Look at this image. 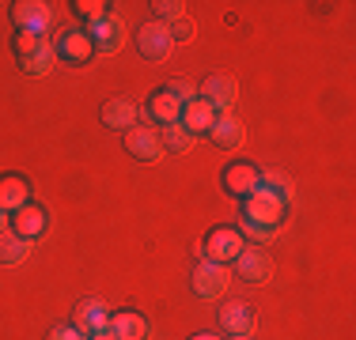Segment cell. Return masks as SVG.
<instances>
[{
	"label": "cell",
	"mask_w": 356,
	"mask_h": 340,
	"mask_svg": "<svg viewBox=\"0 0 356 340\" xmlns=\"http://www.w3.org/2000/svg\"><path fill=\"white\" fill-rule=\"evenodd\" d=\"M220 325H224L227 337H250L254 333V310L247 303H232L220 314Z\"/></svg>",
	"instance_id": "cell-16"
},
{
	"label": "cell",
	"mask_w": 356,
	"mask_h": 340,
	"mask_svg": "<svg viewBox=\"0 0 356 340\" xmlns=\"http://www.w3.org/2000/svg\"><path fill=\"white\" fill-rule=\"evenodd\" d=\"M8 227H12V219H8V212H0V235H4Z\"/></svg>",
	"instance_id": "cell-32"
},
{
	"label": "cell",
	"mask_w": 356,
	"mask_h": 340,
	"mask_svg": "<svg viewBox=\"0 0 356 340\" xmlns=\"http://www.w3.org/2000/svg\"><path fill=\"white\" fill-rule=\"evenodd\" d=\"M232 287V276H227V265H216V261H201L193 269V291L201 299H224V291Z\"/></svg>",
	"instance_id": "cell-3"
},
{
	"label": "cell",
	"mask_w": 356,
	"mask_h": 340,
	"mask_svg": "<svg viewBox=\"0 0 356 340\" xmlns=\"http://www.w3.org/2000/svg\"><path fill=\"white\" fill-rule=\"evenodd\" d=\"M284 208H288V201H281L277 193H269V189H261V185H258V189L243 201V219L261 223V227H281Z\"/></svg>",
	"instance_id": "cell-1"
},
{
	"label": "cell",
	"mask_w": 356,
	"mask_h": 340,
	"mask_svg": "<svg viewBox=\"0 0 356 340\" xmlns=\"http://www.w3.org/2000/svg\"><path fill=\"white\" fill-rule=\"evenodd\" d=\"M193 340H220V337H213V333H197Z\"/></svg>",
	"instance_id": "cell-33"
},
{
	"label": "cell",
	"mask_w": 356,
	"mask_h": 340,
	"mask_svg": "<svg viewBox=\"0 0 356 340\" xmlns=\"http://www.w3.org/2000/svg\"><path fill=\"white\" fill-rule=\"evenodd\" d=\"M38 46H42V38H38V34H27V31H19V34H15V53H19V61H23V57H31Z\"/></svg>",
	"instance_id": "cell-27"
},
{
	"label": "cell",
	"mask_w": 356,
	"mask_h": 340,
	"mask_svg": "<svg viewBox=\"0 0 356 340\" xmlns=\"http://www.w3.org/2000/svg\"><path fill=\"white\" fill-rule=\"evenodd\" d=\"M197 99H201V102H209V106H213L216 114H232L235 99H239V83L227 80V76H209V80L201 83Z\"/></svg>",
	"instance_id": "cell-7"
},
{
	"label": "cell",
	"mask_w": 356,
	"mask_h": 340,
	"mask_svg": "<svg viewBox=\"0 0 356 340\" xmlns=\"http://www.w3.org/2000/svg\"><path fill=\"white\" fill-rule=\"evenodd\" d=\"M258 185H261V174L250 163H232V167L224 170V189L235 193V197H243V201H247Z\"/></svg>",
	"instance_id": "cell-13"
},
{
	"label": "cell",
	"mask_w": 356,
	"mask_h": 340,
	"mask_svg": "<svg viewBox=\"0 0 356 340\" xmlns=\"http://www.w3.org/2000/svg\"><path fill=\"white\" fill-rule=\"evenodd\" d=\"M76 12H80L83 15V19H88V23H95V19H103V15L110 12V4H103V0H76Z\"/></svg>",
	"instance_id": "cell-25"
},
{
	"label": "cell",
	"mask_w": 356,
	"mask_h": 340,
	"mask_svg": "<svg viewBox=\"0 0 356 340\" xmlns=\"http://www.w3.org/2000/svg\"><path fill=\"white\" fill-rule=\"evenodd\" d=\"M19 65H23V72H27V76H46L49 68L57 65V49H54V42L42 38V46H38L31 57H23Z\"/></svg>",
	"instance_id": "cell-22"
},
{
	"label": "cell",
	"mask_w": 356,
	"mask_h": 340,
	"mask_svg": "<svg viewBox=\"0 0 356 340\" xmlns=\"http://www.w3.org/2000/svg\"><path fill=\"white\" fill-rule=\"evenodd\" d=\"M54 49H57V57L61 61H72V65H83V61H91V53H95V46H91V38H88V31H65L61 38L54 42Z\"/></svg>",
	"instance_id": "cell-10"
},
{
	"label": "cell",
	"mask_w": 356,
	"mask_h": 340,
	"mask_svg": "<svg viewBox=\"0 0 356 340\" xmlns=\"http://www.w3.org/2000/svg\"><path fill=\"white\" fill-rule=\"evenodd\" d=\"M171 31H167V23L163 19H152V23H144V27L137 31V49L148 61H163L167 53H171Z\"/></svg>",
	"instance_id": "cell-6"
},
{
	"label": "cell",
	"mask_w": 356,
	"mask_h": 340,
	"mask_svg": "<svg viewBox=\"0 0 356 340\" xmlns=\"http://www.w3.org/2000/svg\"><path fill=\"white\" fill-rule=\"evenodd\" d=\"M232 340H250V337H232Z\"/></svg>",
	"instance_id": "cell-34"
},
{
	"label": "cell",
	"mask_w": 356,
	"mask_h": 340,
	"mask_svg": "<svg viewBox=\"0 0 356 340\" xmlns=\"http://www.w3.org/2000/svg\"><path fill=\"white\" fill-rule=\"evenodd\" d=\"M31 250H35V242H27V238H19L12 231L0 235V265H23L31 257Z\"/></svg>",
	"instance_id": "cell-21"
},
{
	"label": "cell",
	"mask_w": 356,
	"mask_h": 340,
	"mask_svg": "<svg viewBox=\"0 0 356 340\" xmlns=\"http://www.w3.org/2000/svg\"><path fill=\"white\" fill-rule=\"evenodd\" d=\"M88 38H91V46H95V53H114L125 38V19L118 12H106L103 19L88 23Z\"/></svg>",
	"instance_id": "cell-5"
},
{
	"label": "cell",
	"mask_w": 356,
	"mask_h": 340,
	"mask_svg": "<svg viewBox=\"0 0 356 340\" xmlns=\"http://www.w3.org/2000/svg\"><path fill=\"white\" fill-rule=\"evenodd\" d=\"M125 148L137 159H144V163H156V159L167 155L163 144H159V129H152V125H133V129H125Z\"/></svg>",
	"instance_id": "cell-8"
},
{
	"label": "cell",
	"mask_w": 356,
	"mask_h": 340,
	"mask_svg": "<svg viewBox=\"0 0 356 340\" xmlns=\"http://www.w3.org/2000/svg\"><path fill=\"white\" fill-rule=\"evenodd\" d=\"M167 95H171V99H178V102H182V106H186V102H193V99H197V87H193V83L190 80H171V83H167Z\"/></svg>",
	"instance_id": "cell-26"
},
{
	"label": "cell",
	"mask_w": 356,
	"mask_h": 340,
	"mask_svg": "<svg viewBox=\"0 0 356 340\" xmlns=\"http://www.w3.org/2000/svg\"><path fill=\"white\" fill-rule=\"evenodd\" d=\"M12 19L19 31L46 38L49 27H54V8H49L46 0H19V4H12Z\"/></svg>",
	"instance_id": "cell-2"
},
{
	"label": "cell",
	"mask_w": 356,
	"mask_h": 340,
	"mask_svg": "<svg viewBox=\"0 0 356 340\" xmlns=\"http://www.w3.org/2000/svg\"><path fill=\"white\" fill-rule=\"evenodd\" d=\"M110 333L114 340H148V321L140 314H118L110 318Z\"/></svg>",
	"instance_id": "cell-20"
},
{
	"label": "cell",
	"mask_w": 356,
	"mask_h": 340,
	"mask_svg": "<svg viewBox=\"0 0 356 340\" xmlns=\"http://www.w3.org/2000/svg\"><path fill=\"white\" fill-rule=\"evenodd\" d=\"M167 31H171V42H190L193 38V23L186 19V15L175 19V23H167Z\"/></svg>",
	"instance_id": "cell-28"
},
{
	"label": "cell",
	"mask_w": 356,
	"mask_h": 340,
	"mask_svg": "<svg viewBox=\"0 0 356 340\" xmlns=\"http://www.w3.org/2000/svg\"><path fill=\"white\" fill-rule=\"evenodd\" d=\"M209 136H213V144L216 148H239L243 144V136H247V129H243L239 121H235L232 114H216V121H213V129H209Z\"/></svg>",
	"instance_id": "cell-17"
},
{
	"label": "cell",
	"mask_w": 356,
	"mask_h": 340,
	"mask_svg": "<svg viewBox=\"0 0 356 340\" xmlns=\"http://www.w3.org/2000/svg\"><path fill=\"white\" fill-rule=\"evenodd\" d=\"M31 204V182L19 174H8L0 178V212H8V216H15L19 208H27Z\"/></svg>",
	"instance_id": "cell-11"
},
{
	"label": "cell",
	"mask_w": 356,
	"mask_h": 340,
	"mask_svg": "<svg viewBox=\"0 0 356 340\" xmlns=\"http://www.w3.org/2000/svg\"><path fill=\"white\" fill-rule=\"evenodd\" d=\"M232 265H235V272H239L247 284H266V280L273 276V261H269L261 250H254V246H247Z\"/></svg>",
	"instance_id": "cell-9"
},
{
	"label": "cell",
	"mask_w": 356,
	"mask_h": 340,
	"mask_svg": "<svg viewBox=\"0 0 356 340\" xmlns=\"http://www.w3.org/2000/svg\"><path fill=\"white\" fill-rule=\"evenodd\" d=\"M243 250H247V238L232 227H220L205 238V261H216V265H232Z\"/></svg>",
	"instance_id": "cell-4"
},
{
	"label": "cell",
	"mask_w": 356,
	"mask_h": 340,
	"mask_svg": "<svg viewBox=\"0 0 356 340\" xmlns=\"http://www.w3.org/2000/svg\"><path fill=\"white\" fill-rule=\"evenodd\" d=\"M46 227H49V216L38 208V204H27V208H19L12 216V235L27 238V242L42 238V235H46Z\"/></svg>",
	"instance_id": "cell-12"
},
{
	"label": "cell",
	"mask_w": 356,
	"mask_h": 340,
	"mask_svg": "<svg viewBox=\"0 0 356 340\" xmlns=\"http://www.w3.org/2000/svg\"><path fill=\"white\" fill-rule=\"evenodd\" d=\"M49 340H88V337H83L76 325H65V329H54V333H49Z\"/></svg>",
	"instance_id": "cell-30"
},
{
	"label": "cell",
	"mask_w": 356,
	"mask_h": 340,
	"mask_svg": "<svg viewBox=\"0 0 356 340\" xmlns=\"http://www.w3.org/2000/svg\"><path fill=\"white\" fill-rule=\"evenodd\" d=\"M243 238H250V242H258V246H266V242H273L277 235H281V227H261V223H250V219H243Z\"/></svg>",
	"instance_id": "cell-24"
},
{
	"label": "cell",
	"mask_w": 356,
	"mask_h": 340,
	"mask_svg": "<svg viewBox=\"0 0 356 340\" xmlns=\"http://www.w3.org/2000/svg\"><path fill=\"white\" fill-rule=\"evenodd\" d=\"M137 121H140V110L133 106V102H125V99H114V102L103 106V125L106 129H133Z\"/></svg>",
	"instance_id": "cell-19"
},
{
	"label": "cell",
	"mask_w": 356,
	"mask_h": 340,
	"mask_svg": "<svg viewBox=\"0 0 356 340\" xmlns=\"http://www.w3.org/2000/svg\"><path fill=\"white\" fill-rule=\"evenodd\" d=\"M156 12L159 15H163V19H182V15H186V4H178V0H159V4H156Z\"/></svg>",
	"instance_id": "cell-29"
},
{
	"label": "cell",
	"mask_w": 356,
	"mask_h": 340,
	"mask_svg": "<svg viewBox=\"0 0 356 340\" xmlns=\"http://www.w3.org/2000/svg\"><path fill=\"white\" fill-rule=\"evenodd\" d=\"M213 121H216V110L209 106V102L193 99V102H186V106H182V121H178V125H182L190 136H197V133L213 129Z\"/></svg>",
	"instance_id": "cell-15"
},
{
	"label": "cell",
	"mask_w": 356,
	"mask_h": 340,
	"mask_svg": "<svg viewBox=\"0 0 356 340\" xmlns=\"http://www.w3.org/2000/svg\"><path fill=\"white\" fill-rule=\"evenodd\" d=\"M76 329H80L83 337L110 329V314H106V306L99 303V299H83L80 306H76Z\"/></svg>",
	"instance_id": "cell-14"
},
{
	"label": "cell",
	"mask_w": 356,
	"mask_h": 340,
	"mask_svg": "<svg viewBox=\"0 0 356 340\" xmlns=\"http://www.w3.org/2000/svg\"><path fill=\"white\" fill-rule=\"evenodd\" d=\"M193 140H197V136H190L182 125H167V129H159V144H163V151H190Z\"/></svg>",
	"instance_id": "cell-23"
},
{
	"label": "cell",
	"mask_w": 356,
	"mask_h": 340,
	"mask_svg": "<svg viewBox=\"0 0 356 340\" xmlns=\"http://www.w3.org/2000/svg\"><path fill=\"white\" fill-rule=\"evenodd\" d=\"M148 117L159 125V129L178 125V121H182V102L171 99L167 91H159V95H152V102H148Z\"/></svg>",
	"instance_id": "cell-18"
},
{
	"label": "cell",
	"mask_w": 356,
	"mask_h": 340,
	"mask_svg": "<svg viewBox=\"0 0 356 340\" xmlns=\"http://www.w3.org/2000/svg\"><path fill=\"white\" fill-rule=\"evenodd\" d=\"M88 340H114V333H110V329H103V333H91Z\"/></svg>",
	"instance_id": "cell-31"
}]
</instances>
